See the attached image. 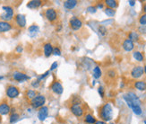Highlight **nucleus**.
<instances>
[{
    "label": "nucleus",
    "instance_id": "1",
    "mask_svg": "<svg viewBox=\"0 0 146 124\" xmlns=\"http://www.w3.org/2000/svg\"><path fill=\"white\" fill-rule=\"evenodd\" d=\"M99 115L100 117V119L105 122L111 121L113 117V108L111 103H108L101 106V108L100 109Z\"/></svg>",
    "mask_w": 146,
    "mask_h": 124
},
{
    "label": "nucleus",
    "instance_id": "2",
    "mask_svg": "<svg viewBox=\"0 0 146 124\" xmlns=\"http://www.w3.org/2000/svg\"><path fill=\"white\" fill-rule=\"evenodd\" d=\"M124 100L125 101L126 104L128 105L129 108H133L134 106H141V100L139 99V97L133 92H128L124 95L123 96Z\"/></svg>",
    "mask_w": 146,
    "mask_h": 124
},
{
    "label": "nucleus",
    "instance_id": "3",
    "mask_svg": "<svg viewBox=\"0 0 146 124\" xmlns=\"http://www.w3.org/2000/svg\"><path fill=\"white\" fill-rule=\"evenodd\" d=\"M2 9L4 10V13L0 15V19H1V21L8 22V23L10 21H12L15 17L14 8L10 5H4Z\"/></svg>",
    "mask_w": 146,
    "mask_h": 124
},
{
    "label": "nucleus",
    "instance_id": "4",
    "mask_svg": "<svg viewBox=\"0 0 146 124\" xmlns=\"http://www.w3.org/2000/svg\"><path fill=\"white\" fill-rule=\"evenodd\" d=\"M31 106L33 109H40L46 103V97L43 95H37L33 100L30 101Z\"/></svg>",
    "mask_w": 146,
    "mask_h": 124
},
{
    "label": "nucleus",
    "instance_id": "5",
    "mask_svg": "<svg viewBox=\"0 0 146 124\" xmlns=\"http://www.w3.org/2000/svg\"><path fill=\"white\" fill-rule=\"evenodd\" d=\"M5 95L6 96L10 99H15L17 98L20 95V89L15 86H8L5 89Z\"/></svg>",
    "mask_w": 146,
    "mask_h": 124
},
{
    "label": "nucleus",
    "instance_id": "6",
    "mask_svg": "<svg viewBox=\"0 0 146 124\" xmlns=\"http://www.w3.org/2000/svg\"><path fill=\"white\" fill-rule=\"evenodd\" d=\"M44 15H45V17H46L47 20L50 23L56 22L58 18V12H56V10L55 8H52V7H49V8L46 9Z\"/></svg>",
    "mask_w": 146,
    "mask_h": 124
},
{
    "label": "nucleus",
    "instance_id": "7",
    "mask_svg": "<svg viewBox=\"0 0 146 124\" xmlns=\"http://www.w3.org/2000/svg\"><path fill=\"white\" fill-rule=\"evenodd\" d=\"M70 111L75 117H78V118L82 117L84 113V110L82 107L81 104H71Z\"/></svg>",
    "mask_w": 146,
    "mask_h": 124
},
{
    "label": "nucleus",
    "instance_id": "8",
    "mask_svg": "<svg viewBox=\"0 0 146 124\" xmlns=\"http://www.w3.org/2000/svg\"><path fill=\"white\" fill-rule=\"evenodd\" d=\"M69 24H70V27L73 31H78L82 28V22L80 18L76 16H73L70 19V21H69Z\"/></svg>",
    "mask_w": 146,
    "mask_h": 124
},
{
    "label": "nucleus",
    "instance_id": "9",
    "mask_svg": "<svg viewBox=\"0 0 146 124\" xmlns=\"http://www.w3.org/2000/svg\"><path fill=\"white\" fill-rule=\"evenodd\" d=\"M144 74V71H143V67L142 66H136L135 68H133V69L131 70V76L135 79H139L141 78Z\"/></svg>",
    "mask_w": 146,
    "mask_h": 124
},
{
    "label": "nucleus",
    "instance_id": "10",
    "mask_svg": "<svg viewBox=\"0 0 146 124\" xmlns=\"http://www.w3.org/2000/svg\"><path fill=\"white\" fill-rule=\"evenodd\" d=\"M50 89L52 90V92L58 95H61L64 92V87H63L62 84L58 81H55L51 84V86H50Z\"/></svg>",
    "mask_w": 146,
    "mask_h": 124
},
{
    "label": "nucleus",
    "instance_id": "11",
    "mask_svg": "<svg viewBox=\"0 0 146 124\" xmlns=\"http://www.w3.org/2000/svg\"><path fill=\"white\" fill-rule=\"evenodd\" d=\"M15 21L16 25L19 28H24L26 26V16L22 14H18L16 15H15Z\"/></svg>",
    "mask_w": 146,
    "mask_h": 124
},
{
    "label": "nucleus",
    "instance_id": "12",
    "mask_svg": "<svg viewBox=\"0 0 146 124\" xmlns=\"http://www.w3.org/2000/svg\"><path fill=\"white\" fill-rule=\"evenodd\" d=\"M12 77L15 81H17V82H23V81L30 79V77L26 74L20 72V71H15V72L13 73Z\"/></svg>",
    "mask_w": 146,
    "mask_h": 124
},
{
    "label": "nucleus",
    "instance_id": "13",
    "mask_svg": "<svg viewBox=\"0 0 146 124\" xmlns=\"http://www.w3.org/2000/svg\"><path fill=\"white\" fill-rule=\"evenodd\" d=\"M48 116V106H42L38 111V119L40 121H44Z\"/></svg>",
    "mask_w": 146,
    "mask_h": 124
},
{
    "label": "nucleus",
    "instance_id": "14",
    "mask_svg": "<svg viewBox=\"0 0 146 124\" xmlns=\"http://www.w3.org/2000/svg\"><path fill=\"white\" fill-rule=\"evenodd\" d=\"M11 112V107L6 102H2L0 103V115H7Z\"/></svg>",
    "mask_w": 146,
    "mask_h": 124
},
{
    "label": "nucleus",
    "instance_id": "15",
    "mask_svg": "<svg viewBox=\"0 0 146 124\" xmlns=\"http://www.w3.org/2000/svg\"><path fill=\"white\" fill-rule=\"evenodd\" d=\"M13 29V25L5 21H0V34H4V32H7Z\"/></svg>",
    "mask_w": 146,
    "mask_h": 124
},
{
    "label": "nucleus",
    "instance_id": "16",
    "mask_svg": "<svg viewBox=\"0 0 146 124\" xmlns=\"http://www.w3.org/2000/svg\"><path fill=\"white\" fill-rule=\"evenodd\" d=\"M53 50L54 47L52 46L51 43H45L43 46V52H44V55L45 57L48 58L51 55H53Z\"/></svg>",
    "mask_w": 146,
    "mask_h": 124
},
{
    "label": "nucleus",
    "instance_id": "17",
    "mask_svg": "<svg viewBox=\"0 0 146 124\" xmlns=\"http://www.w3.org/2000/svg\"><path fill=\"white\" fill-rule=\"evenodd\" d=\"M122 47L123 49L125 50V51H132L133 50L135 49V43L133 42L132 41L128 40V39H125V40L123 42V44H122Z\"/></svg>",
    "mask_w": 146,
    "mask_h": 124
},
{
    "label": "nucleus",
    "instance_id": "18",
    "mask_svg": "<svg viewBox=\"0 0 146 124\" xmlns=\"http://www.w3.org/2000/svg\"><path fill=\"white\" fill-rule=\"evenodd\" d=\"M78 5L77 0H66L64 2V7L67 10H72L76 7V5Z\"/></svg>",
    "mask_w": 146,
    "mask_h": 124
},
{
    "label": "nucleus",
    "instance_id": "19",
    "mask_svg": "<svg viewBox=\"0 0 146 124\" xmlns=\"http://www.w3.org/2000/svg\"><path fill=\"white\" fill-rule=\"evenodd\" d=\"M42 1H40V0H31V1H30L28 4H27V7L30 8V9H38L39 7H40V6L42 5Z\"/></svg>",
    "mask_w": 146,
    "mask_h": 124
},
{
    "label": "nucleus",
    "instance_id": "20",
    "mask_svg": "<svg viewBox=\"0 0 146 124\" xmlns=\"http://www.w3.org/2000/svg\"><path fill=\"white\" fill-rule=\"evenodd\" d=\"M28 32H29L31 37H35L38 34H39L40 27L38 25H36V24H33L28 28Z\"/></svg>",
    "mask_w": 146,
    "mask_h": 124
},
{
    "label": "nucleus",
    "instance_id": "21",
    "mask_svg": "<svg viewBox=\"0 0 146 124\" xmlns=\"http://www.w3.org/2000/svg\"><path fill=\"white\" fill-rule=\"evenodd\" d=\"M139 39H140V35H139V34L137 32H135V31H132L129 32L128 34V40L132 41L133 42H138Z\"/></svg>",
    "mask_w": 146,
    "mask_h": 124
},
{
    "label": "nucleus",
    "instance_id": "22",
    "mask_svg": "<svg viewBox=\"0 0 146 124\" xmlns=\"http://www.w3.org/2000/svg\"><path fill=\"white\" fill-rule=\"evenodd\" d=\"M104 4L107 5V7L114 9V10H115V8H117L118 5V2L117 0H105Z\"/></svg>",
    "mask_w": 146,
    "mask_h": 124
},
{
    "label": "nucleus",
    "instance_id": "23",
    "mask_svg": "<svg viewBox=\"0 0 146 124\" xmlns=\"http://www.w3.org/2000/svg\"><path fill=\"white\" fill-rule=\"evenodd\" d=\"M134 86L139 90V91H145L146 90V84H145V82L144 81H142V80H138V81H135V84H134Z\"/></svg>",
    "mask_w": 146,
    "mask_h": 124
},
{
    "label": "nucleus",
    "instance_id": "24",
    "mask_svg": "<svg viewBox=\"0 0 146 124\" xmlns=\"http://www.w3.org/2000/svg\"><path fill=\"white\" fill-rule=\"evenodd\" d=\"M84 121L88 124H94L96 122V119L93 115H92L91 113H87L84 116Z\"/></svg>",
    "mask_w": 146,
    "mask_h": 124
},
{
    "label": "nucleus",
    "instance_id": "25",
    "mask_svg": "<svg viewBox=\"0 0 146 124\" xmlns=\"http://www.w3.org/2000/svg\"><path fill=\"white\" fill-rule=\"evenodd\" d=\"M133 57H134V58L138 61V62H143V60H144V57L143 55V53L141 51H134V53H133Z\"/></svg>",
    "mask_w": 146,
    "mask_h": 124
},
{
    "label": "nucleus",
    "instance_id": "26",
    "mask_svg": "<svg viewBox=\"0 0 146 124\" xmlns=\"http://www.w3.org/2000/svg\"><path fill=\"white\" fill-rule=\"evenodd\" d=\"M25 95H26V98L31 101L37 95V93H36V91L33 89H28L26 91V93H25Z\"/></svg>",
    "mask_w": 146,
    "mask_h": 124
},
{
    "label": "nucleus",
    "instance_id": "27",
    "mask_svg": "<svg viewBox=\"0 0 146 124\" xmlns=\"http://www.w3.org/2000/svg\"><path fill=\"white\" fill-rule=\"evenodd\" d=\"M19 118H20V114L17 113H10V116H9V122L11 124L16 122Z\"/></svg>",
    "mask_w": 146,
    "mask_h": 124
},
{
    "label": "nucleus",
    "instance_id": "28",
    "mask_svg": "<svg viewBox=\"0 0 146 124\" xmlns=\"http://www.w3.org/2000/svg\"><path fill=\"white\" fill-rule=\"evenodd\" d=\"M101 75H102V72H101L100 68L99 66H96L93 68V77L98 79V78H100L101 76Z\"/></svg>",
    "mask_w": 146,
    "mask_h": 124
},
{
    "label": "nucleus",
    "instance_id": "29",
    "mask_svg": "<svg viewBox=\"0 0 146 124\" xmlns=\"http://www.w3.org/2000/svg\"><path fill=\"white\" fill-rule=\"evenodd\" d=\"M104 13L109 17H114L116 15V10L109 8V7H106V8H104Z\"/></svg>",
    "mask_w": 146,
    "mask_h": 124
},
{
    "label": "nucleus",
    "instance_id": "30",
    "mask_svg": "<svg viewBox=\"0 0 146 124\" xmlns=\"http://www.w3.org/2000/svg\"><path fill=\"white\" fill-rule=\"evenodd\" d=\"M132 111H133V112H134V113L136 114V115H140V114H142V113H143L141 106H134V107L132 108Z\"/></svg>",
    "mask_w": 146,
    "mask_h": 124
},
{
    "label": "nucleus",
    "instance_id": "31",
    "mask_svg": "<svg viewBox=\"0 0 146 124\" xmlns=\"http://www.w3.org/2000/svg\"><path fill=\"white\" fill-rule=\"evenodd\" d=\"M81 102H82V100L80 97L78 95H74V96H73L71 103L72 104H81Z\"/></svg>",
    "mask_w": 146,
    "mask_h": 124
},
{
    "label": "nucleus",
    "instance_id": "32",
    "mask_svg": "<svg viewBox=\"0 0 146 124\" xmlns=\"http://www.w3.org/2000/svg\"><path fill=\"white\" fill-rule=\"evenodd\" d=\"M107 76H109L110 78H115L117 76V72L114 69H110L107 72Z\"/></svg>",
    "mask_w": 146,
    "mask_h": 124
},
{
    "label": "nucleus",
    "instance_id": "33",
    "mask_svg": "<svg viewBox=\"0 0 146 124\" xmlns=\"http://www.w3.org/2000/svg\"><path fill=\"white\" fill-rule=\"evenodd\" d=\"M139 23L141 25H146V14H143L139 17Z\"/></svg>",
    "mask_w": 146,
    "mask_h": 124
},
{
    "label": "nucleus",
    "instance_id": "34",
    "mask_svg": "<svg viewBox=\"0 0 146 124\" xmlns=\"http://www.w3.org/2000/svg\"><path fill=\"white\" fill-rule=\"evenodd\" d=\"M98 31H99L100 34L101 35H103V36L107 34V32H108V31H107V28L105 27L104 25H100V27H99V30H98Z\"/></svg>",
    "mask_w": 146,
    "mask_h": 124
},
{
    "label": "nucleus",
    "instance_id": "35",
    "mask_svg": "<svg viewBox=\"0 0 146 124\" xmlns=\"http://www.w3.org/2000/svg\"><path fill=\"white\" fill-rule=\"evenodd\" d=\"M49 73H50V71H47V72H45V73H44V74H42V75H40V76H38L37 80L39 81V82H40L41 80H43V79H44V78H46L47 76H48Z\"/></svg>",
    "mask_w": 146,
    "mask_h": 124
},
{
    "label": "nucleus",
    "instance_id": "36",
    "mask_svg": "<svg viewBox=\"0 0 146 124\" xmlns=\"http://www.w3.org/2000/svg\"><path fill=\"white\" fill-rule=\"evenodd\" d=\"M87 12H88V13H91V14H95V13L97 12L96 6H93V5L89 6V7L87 8Z\"/></svg>",
    "mask_w": 146,
    "mask_h": 124
},
{
    "label": "nucleus",
    "instance_id": "37",
    "mask_svg": "<svg viewBox=\"0 0 146 124\" xmlns=\"http://www.w3.org/2000/svg\"><path fill=\"white\" fill-rule=\"evenodd\" d=\"M61 50L58 48V47H55L54 50H53V55L55 56H61Z\"/></svg>",
    "mask_w": 146,
    "mask_h": 124
},
{
    "label": "nucleus",
    "instance_id": "38",
    "mask_svg": "<svg viewBox=\"0 0 146 124\" xmlns=\"http://www.w3.org/2000/svg\"><path fill=\"white\" fill-rule=\"evenodd\" d=\"M138 32H140V34H146V25H141L140 27L138 28Z\"/></svg>",
    "mask_w": 146,
    "mask_h": 124
},
{
    "label": "nucleus",
    "instance_id": "39",
    "mask_svg": "<svg viewBox=\"0 0 146 124\" xmlns=\"http://www.w3.org/2000/svg\"><path fill=\"white\" fill-rule=\"evenodd\" d=\"M98 93L100 94V97H104V95H105V94H104V88H103V86H100L99 88H98Z\"/></svg>",
    "mask_w": 146,
    "mask_h": 124
},
{
    "label": "nucleus",
    "instance_id": "40",
    "mask_svg": "<svg viewBox=\"0 0 146 124\" xmlns=\"http://www.w3.org/2000/svg\"><path fill=\"white\" fill-rule=\"evenodd\" d=\"M58 62H56V61L53 62V64L51 65V67H50V71L55 70L56 68H58Z\"/></svg>",
    "mask_w": 146,
    "mask_h": 124
},
{
    "label": "nucleus",
    "instance_id": "41",
    "mask_svg": "<svg viewBox=\"0 0 146 124\" xmlns=\"http://www.w3.org/2000/svg\"><path fill=\"white\" fill-rule=\"evenodd\" d=\"M40 83V82H39L38 80H35V81H33V83H31V86H33L34 88H37V87H39Z\"/></svg>",
    "mask_w": 146,
    "mask_h": 124
},
{
    "label": "nucleus",
    "instance_id": "42",
    "mask_svg": "<svg viewBox=\"0 0 146 124\" xmlns=\"http://www.w3.org/2000/svg\"><path fill=\"white\" fill-rule=\"evenodd\" d=\"M15 51L17 52V53H22V52H23V47L21 46V45H19V46L16 47Z\"/></svg>",
    "mask_w": 146,
    "mask_h": 124
},
{
    "label": "nucleus",
    "instance_id": "43",
    "mask_svg": "<svg viewBox=\"0 0 146 124\" xmlns=\"http://www.w3.org/2000/svg\"><path fill=\"white\" fill-rule=\"evenodd\" d=\"M96 8L97 9H103L104 8V4L103 3H98L96 5Z\"/></svg>",
    "mask_w": 146,
    "mask_h": 124
},
{
    "label": "nucleus",
    "instance_id": "44",
    "mask_svg": "<svg viewBox=\"0 0 146 124\" xmlns=\"http://www.w3.org/2000/svg\"><path fill=\"white\" fill-rule=\"evenodd\" d=\"M94 124H107V123L103 121H96V122H95Z\"/></svg>",
    "mask_w": 146,
    "mask_h": 124
},
{
    "label": "nucleus",
    "instance_id": "45",
    "mask_svg": "<svg viewBox=\"0 0 146 124\" xmlns=\"http://www.w3.org/2000/svg\"><path fill=\"white\" fill-rule=\"evenodd\" d=\"M128 3H129V5H130L131 6H134V5H135V1H134V0H130V1H129Z\"/></svg>",
    "mask_w": 146,
    "mask_h": 124
},
{
    "label": "nucleus",
    "instance_id": "46",
    "mask_svg": "<svg viewBox=\"0 0 146 124\" xmlns=\"http://www.w3.org/2000/svg\"><path fill=\"white\" fill-rule=\"evenodd\" d=\"M143 12H144V14H146V3H144L143 5Z\"/></svg>",
    "mask_w": 146,
    "mask_h": 124
},
{
    "label": "nucleus",
    "instance_id": "47",
    "mask_svg": "<svg viewBox=\"0 0 146 124\" xmlns=\"http://www.w3.org/2000/svg\"><path fill=\"white\" fill-rule=\"evenodd\" d=\"M143 71H144V74L146 75V65L143 67Z\"/></svg>",
    "mask_w": 146,
    "mask_h": 124
},
{
    "label": "nucleus",
    "instance_id": "48",
    "mask_svg": "<svg viewBox=\"0 0 146 124\" xmlns=\"http://www.w3.org/2000/svg\"><path fill=\"white\" fill-rule=\"evenodd\" d=\"M1 122H2V116L0 115V123H1Z\"/></svg>",
    "mask_w": 146,
    "mask_h": 124
},
{
    "label": "nucleus",
    "instance_id": "49",
    "mask_svg": "<svg viewBox=\"0 0 146 124\" xmlns=\"http://www.w3.org/2000/svg\"><path fill=\"white\" fill-rule=\"evenodd\" d=\"M3 78H4L3 76H0V80H1V79H3Z\"/></svg>",
    "mask_w": 146,
    "mask_h": 124
},
{
    "label": "nucleus",
    "instance_id": "50",
    "mask_svg": "<svg viewBox=\"0 0 146 124\" xmlns=\"http://www.w3.org/2000/svg\"><path fill=\"white\" fill-rule=\"evenodd\" d=\"M143 122H144V124H146V120H144V121H143Z\"/></svg>",
    "mask_w": 146,
    "mask_h": 124
},
{
    "label": "nucleus",
    "instance_id": "51",
    "mask_svg": "<svg viewBox=\"0 0 146 124\" xmlns=\"http://www.w3.org/2000/svg\"><path fill=\"white\" fill-rule=\"evenodd\" d=\"M110 124H115V123H113V122H111V123H110Z\"/></svg>",
    "mask_w": 146,
    "mask_h": 124
},
{
    "label": "nucleus",
    "instance_id": "52",
    "mask_svg": "<svg viewBox=\"0 0 146 124\" xmlns=\"http://www.w3.org/2000/svg\"><path fill=\"white\" fill-rule=\"evenodd\" d=\"M145 84H146V82H145Z\"/></svg>",
    "mask_w": 146,
    "mask_h": 124
}]
</instances>
